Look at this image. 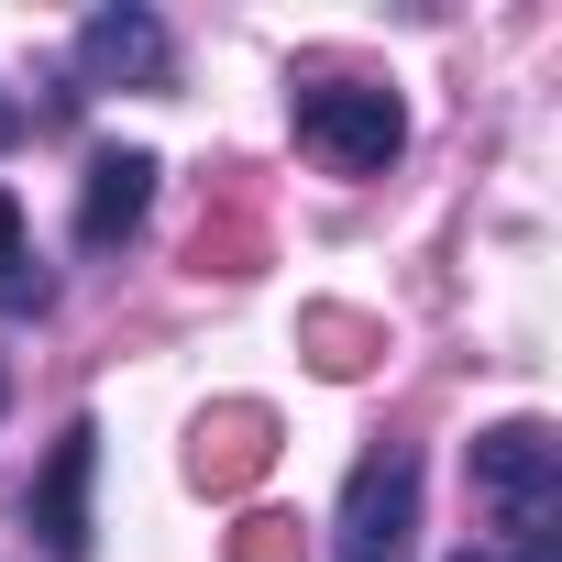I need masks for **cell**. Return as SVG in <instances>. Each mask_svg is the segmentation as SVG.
Wrapping results in <instances>:
<instances>
[{
	"label": "cell",
	"mask_w": 562,
	"mask_h": 562,
	"mask_svg": "<svg viewBox=\"0 0 562 562\" xmlns=\"http://www.w3.org/2000/svg\"><path fill=\"white\" fill-rule=\"evenodd\" d=\"M288 122H299V144L331 177H386L408 155V111H397L386 78H299L288 89Z\"/></svg>",
	"instance_id": "cell-2"
},
{
	"label": "cell",
	"mask_w": 562,
	"mask_h": 562,
	"mask_svg": "<svg viewBox=\"0 0 562 562\" xmlns=\"http://www.w3.org/2000/svg\"><path fill=\"white\" fill-rule=\"evenodd\" d=\"M155 177H166V166H155L144 144H100L89 177H78V243H89V254H122V243L144 232V210H155Z\"/></svg>",
	"instance_id": "cell-6"
},
{
	"label": "cell",
	"mask_w": 562,
	"mask_h": 562,
	"mask_svg": "<svg viewBox=\"0 0 562 562\" xmlns=\"http://www.w3.org/2000/svg\"><path fill=\"white\" fill-rule=\"evenodd\" d=\"M89 474H100V419H67L56 452H45V474H34V496H23L45 562H89Z\"/></svg>",
	"instance_id": "cell-5"
},
{
	"label": "cell",
	"mask_w": 562,
	"mask_h": 562,
	"mask_svg": "<svg viewBox=\"0 0 562 562\" xmlns=\"http://www.w3.org/2000/svg\"><path fill=\"white\" fill-rule=\"evenodd\" d=\"M56 288H45V265L23 254V199L0 188V310H45Z\"/></svg>",
	"instance_id": "cell-9"
},
{
	"label": "cell",
	"mask_w": 562,
	"mask_h": 562,
	"mask_svg": "<svg viewBox=\"0 0 562 562\" xmlns=\"http://www.w3.org/2000/svg\"><path fill=\"white\" fill-rule=\"evenodd\" d=\"M452 562H529V551H496V540H463Z\"/></svg>",
	"instance_id": "cell-12"
},
{
	"label": "cell",
	"mask_w": 562,
	"mask_h": 562,
	"mask_svg": "<svg viewBox=\"0 0 562 562\" xmlns=\"http://www.w3.org/2000/svg\"><path fill=\"white\" fill-rule=\"evenodd\" d=\"M188 265H199V276H254V265H265V210L232 188V199L188 232Z\"/></svg>",
	"instance_id": "cell-8"
},
{
	"label": "cell",
	"mask_w": 562,
	"mask_h": 562,
	"mask_svg": "<svg viewBox=\"0 0 562 562\" xmlns=\"http://www.w3.org/2000/svg\"><path fill=\"white\" fill-rule=\"evenodd\" d=\"M232 562H299V518L243 507V529H232Z\"/></svg>",
	"instance_id": "cell-11"
},
{
	"label": "cell",
	"mask_w": 562,
	"mask_h": 562,
	"mask_svg": "<svg viewBox=\"0 0 562 562\" xmlns=\"http://www.w3.org/2000/svg\"><path fill=\"white\" fill-rule=\"evenodd\" d=\"M177 78V45L144 0H100L78 23V89H166Z\"/></svg>",
	"instance_id": "cell-4"
},
{
	"label": "cell",
	"mask_w": 562,
	"mask_h": 562,
	"mask_svg": "<svg viewBox=\"0 0 562 562\" xmlns=\"http://www.w3.org/2000/svg\"><path fill=\"white\" fill-rule=\"evenodd\" d=\"M310 342H321V364L331 375H364L386 342H375V321H353V310H310Z\"/></svg>",
	"instance_id": "cell-10"
},
{
	"label": "cell",
	"mask_w": 562,
	"mask_h": 562,
	"mask_svg": "<svg viewBox=\"0 0 562 562\" xmlns=\"http://www.w3.org/2000/svg\"><path fill=\"white\" fill-rule=\"evenodd\" d=\"M408 529H419V452L375 441L331 507V562H408Z\"/></svg>",
	"instance_id": "cell-3"
},
{
	"label": "cell",
	"mask_w": 562,
	"mask_h": 562,
	"mask_svg": "<svg viewBox=\"0 0 562 562\" xmlns=\"http://www.w3.org/2000/svg\"><path fill=\"white\" fill-rule=\"evenodd\" d=\"M265 463H276V419H265V408H210V419H199V452H188V474H199L210 496H243Z\"/></svg>",
	"instance_id": "cell-7"
},
{
	"label": "cell",
	"mask_w": 562,
	"mask_h": 562,
	"mask_svg": "<svg viewBox=\"0 0 562 562\" xmlns=\"http://www.w3.org/2000/svg\"><path fill=\"white\" fill-rule=\"evenodd\" d=\"M23 122H34V111H23V100H12V89H0V144H12V133H23Z\"/></svg>",
	"instance_id": "cell-13"
},
{
	"label": "cell",
	"mask_w": 562,
	"mask_h": 562,
	"mask_svg": "<svg viewBox=\"0 0 562 562\" xmlns=\"http://www.w3.org/2000/svg\"><path fill=\"white\" fill-rule=\"evenodd\" d=\"M463 485H474L496 551L562 562V430H551V419H496V430H474Z\"/></svg>",
	"instance_id": "cell-1"
}]
</instances>
